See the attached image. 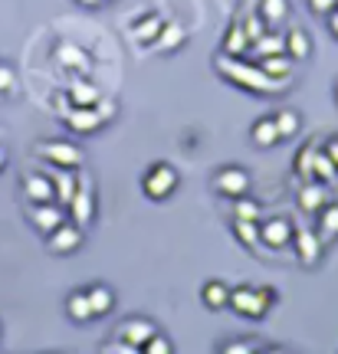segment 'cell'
Instances as JSON below:
<instances>
[{
    "mask_svg": "<svg viewBox=\"0 0 338 354\" xmlns=\"http://www.w3.org/2000/svg\"><path fill=\"white\" fill-rule=\"evenodd\" d=\"M213 69H217L220 76H226L230 82H237L240 88H250V92H256V95H273V92H279V88L289 86V79L266 76L256 63H243V59H237V56H226V53L213 59Z\"/></svg>",
    "mask_w": 338,
    "mask_h": 354,
    "instance_id": "1",
    "label": "cell"
},
{
    "mask_svg": "<svg viewBox=\"0 0 338 354\" xmlns=\"http://www.w3.org/2000/svg\"><path fill=\"white\" fill-rule=\"evenodd\" d=\"M273 289L263 286V289H253V286H240V289H230V308L240 312L243 318H263L273 305Z\"/></svg>",
    "mask_w": 338,
    "mask_h": 354,
    "instance_id": "2",
    "label": "cell"
},
{
    "mask_svg": "<svg viewBox=\"0 0 338 354\" xmlns=\"http://www.w3.org/2000/svg\"><path fill=\"white\" fill-rule=\"evenodd\" d=\"M175 187H177V171L171 165H164V161L151 165L148 171H145V177H141V190H145V197H151V201L171 197Z\"/></svg>",
    "mask_w": 338,
    "mask_h": 354,
    "instance_id": "3",
    "label": "cell"
},
{
    "mask_svg": "<svg viewBox=\"0 0 338 354\" xmlns=\"http://www.w3.org/2000/svg\"><path fill=\"white\" fill-rule=\"evenodd\" d=\"M79 180H75V194L73 201H69V220H73L75 227H86V223H92V216H96V187H92V180H89L86 174H75Z\"/></svg>",
    "mask_w": 338,
    "mask_h": 354,
    "instance_id": "4",
    "label": "cell"
},
{
    "mask_svg": "<svg viewBox=\"0 0 338 354\" xmlns=\"http://www.w3.org/2000/svg\"><path fill=\"white\" fill-rule=\"evenodd\" d=\"M37 154L43 161H50L53 167H82V148H75L69 141H39L37 145Z\"/></svg>",
    "mask_w": 338,
    "mask_h": 354,
    "instance_id": "5",
    "label": "cell"
},
{
    "mask_svg": "<svg viewBox=\"0 0 338 354\" xmlns=\"http://www.w3.org/2000/svg\"><path fill=\"white\" fill-rule=\"evenodd\" d=\"M211 187L220 194V197H240V194H247L250 190V174L243 171V167H237V165H226V167H220L217 174H213V180H211Z\"/></svg>",
    "mask_w": 338,
    "mask_h": 354,
    "instance_id": "6",
    "label": "cell"
},
{
    "mask_svg": "<svg viewBox=\"0 0 338 354\" xmlns=\"http://www.w3.org/2000/svg\"><path fill=\"white\" fill-rule=\"evenodd\" d=\"M53 59H56V66L66 69V73H89V66H92L89 53L79 50L75 43H69V39H60V43L53 46Z\"/></svg>",
    "mask_w": 338,
    "mask_h": 354,
    "instance_id": "7",
    "label": "cell"
},
{
    "mask_svg": "<svg viewBox=\"0 0 338 354\" xmlns=\"http://www.w3.org/2000/svg\"><path fill=\"white\" fill-rule=\"evenodd\" d=\"M46 246H50L53 253H60V256L75 253V250L82 246V227H75L73 220H63L53 233H46Z\"/></svg>",
    "mask_w": 338,
    "mask_h": 354,
    "instance_id": "8",
    "label": "cell"
},
{
    "mask_svg": "<svg viewBox=\"0 0 338 354\" xmlns=\"http://www.w3.org/2000/svg\"><path fill=\"white\" fill-rule=\"evenodd\" d=\"M30 223H33V227H37V233H43V236H46V233H53V230L60 227V223H63L66 220V207H60V203H30Z\"/></svg>",
    "mask_w": 338,
    "mask_h": 354,
    "instance_id": "9",
    "label": "cell"
},
{
    "mask_svg": "<svg viewBox=\"0 0 338 354\" xmlns=\"http://www.w3.org/2000/svg\"><path fill=\"white\" fill-rule=\"evenodd\" d=\"M66 125L73 128V131H79V135H89V131H99L105 122L99 118V112H96V105H73L66 115H60Z\"/></svg>",
    "mask_w": 338,
    "mask_h": 354,
    "instance_id": "10",
    "label": "cell"
},
{
    "mask_svg": "<svg viewBox=\"0 0 338 354\" xmlns=\"http://www.w3.org/2000/svg\"><path fill=\"white\" fill-rule=\"evenodd\" d=\"M292 246H296V256H299L302 266H315L322 259V240L309 233V230H292Z\"/></svg>",
    "mask_w": 338,
    "mask_h": 354,
    "instance_id": "11",
    "label": "cell"
},
{
    "mask_svg": "<svg viewBox=\"0 0 338 354\" xmlns=\"http://www.w3.org/2000/svg\"><path fill=\"white\" fill-rule=\"evenodd\" d=\"M289 240H292V223H289L286 216L266 220L263 227H260V243L269 246V250H283V246H289Z\"/></svg>",
    "mask_w": 338,
    "mask_h": 354,
    "instance_id": "12",
    "label": "cell"
},
{
    "mask_svg": "<svg viewBox=\"0 0 338 354\" xmlns=\"http://www.w3.org/2000/svg\"><path fill=\"white\" fill-rule=\"evenodd\" d=\"M184 43H188V30H184V24H177V20H164L151 46H158L161 53H175V50H181Z\"/></svg>",
    "mask_w": 338,
    "mask_h": 354,
    "instance_id": "13",
    "label": "cell"
},
{
    "mask_svg": "<svg viewBox=\"0 0 338 354\" xmlns=\"http://www.w3.org/2000/svg\"><path fill=\"white\" fill-rule=\"evenodd\" d=\"M24 197L30 203H50V201H56L50 174H26L24 177Z\"/></svg>",
    "mask_w": 338,
    "mask_h": 354,
    "instance_id": "14",
    "label": "cell"
},
{
    "mask_svg": "<svg viewBox=\"0 0 338 354\" xmlns=\"http://www.w3.org/2000/svg\"><path fill=\"white\" fill-rule=\"evenodd\" d=\"M154 331H158V328H154V322H151V318H128L125 325L118 328V338H122V342H128V344H135L138 351H141V344L148 342Z\"/></svg>",
    "mask_w": 338,
    "mask_h": 354,
    "instance_id": "15",
    "label": "cell"
},
{
    "mask_svg": "<svg viewBox=\"0 0 338 354\" xmlns=\"http://www.w3.org/2000/svg\"><path fill=\"white\" fill-rule=\"evenodd\" d=\"M50 180H53V194H56V203L60 207H69V201H73V194H75V171L73 167H56L50 174Z\"/></svg>",
    "mask_w": 338,
    "mask_h": 354,
    "instance_id": "16",
    "label": "cell"
},
{
    "mask_svg": "<svg viewBox=\"0 0 338 354\" xmlns=\"http://www.w3.org/2000/svg\"><path fill=\"white\" fill-rule=\"evenodd\" d=\"M299 210H305V214H319L322 207L328 203V194H326V187L322 184H315V180H305L299 187Z\"/></svg>",
    "mask_w": 338,
    "mask_h": 354,
    "instance_id": "17",
    "label": "cell"
},
{
    "mask_svg": "<svg viewBox=\"0 0 338 354\" xmlns=\"http://www.w3.org/2000/svg\"><path fill=\"white\" fill-rule=\"evenodd\" d=\"M256 66L273 79H292V66H296V59H292L289 53H273V56H260Z\"/></svg>",
    "mask_w": 338,
    "mask_h": 354,
    "instance_id": "18",
    "label": "cell"
},
{
    "mask_svg": "<svg viewBox=\"0 0 338 354\" xmlns=\"http://www.w3.org/2000/svg\"><path fill=\"white\" fill-rule=\"evenodd\" d=\"M161 24H164L161 13H145V17H138L135 24H132V37H135V43L151 46L154 37H158V30H161Z\"/></svg>",
    "mask_w": 338,
    "mask_h": 354,
    "instance_id": "19",
    "label": "cell"
},
{
    "mask_svg": "<svg viewBox=\"0 0 338 354\" xmlns=\"http://www.w3.org/2000/svg\"><path fill=\"white\" fill-rule=\"evenodd\" d=\"M86 299H89V308H92V318L109 315L115 308V292L109 289V286H92V289H86Z\"/></svg>",
    "mask_w": 338,
    "mask_h": 354,
    "instance_id": "20",
    "label": "cell"
},
{
    "mask_svg": "<svg viewBox=\"0 0 338 354\" xmlns=\"http://www.w3.org/2000/svg\"><path fill=\"white\" fill-rule=\"evenodd\" d=\"M322 243H332L338 240V203H332V207H322L319 210V233H315Z\"/></svg>",
    "mask_w": 338,
    "mask_h": 354,
    "instance_id": "21",
    "label": "cell"
},
{
    "mask_svg": "<svg viewBox=\"0 0 338 354\" xmlns=\"http://www.w3.org/2000/svg\"><path fill=\"white\" fill-rule=\"evenodd\" d=\"M201 299L207 308H226V302H230V289H226L220 279H211V282H204V289H201Z\"/></svg>",
    "mask_w": 338,
    "mask_h": 354,
    "instance_id": "22",
    "label": "cell"
},
{
    "mask_svg": "<svg viewBox=\"0 0 338 354\" xmlns=\"http://www.w3.org/2000/svg\"><path fill=\"white\" fill-rule=\"evenodd\" d=\"M102 99V92L96 82H89V79H75L73 86H69V102L73 105H96Z\"/></svg>",
    "mask_w": 338,
    "mask_h": 354,
    "instance_id": "23",
    "label": "cell"
},
{
    "mask_svg": "<svg viewBox=\"0 0 338 354\" xmlns=\"http://www.w3.org/2000/svg\"><path fill=\"white\" fill-rule=\"evenodd\" d=\"M250 138L256 148H273V145H279V131H276V122L273 118H260L256 125L250 128Z\"/></svg>",
    "mask_w": 338,
    "mask_h": 354,
    "instance_id": "24",
    "label": "cell"
},
{
    "mask_svg": "<svg viewBox=\"0 0 338 354\" xmlns=\"http://www.w3.org/2000/svg\"><path fill=\"white\" fill-rule=\"evenodd\" d=\"M250 46H253V56H256V59H260V56H273V53H286V37L266 30L263 37H256Z\"/></svg>",
    "mask_w": 338,
    "mask_h": 354,
    "instance_id": "25",
    "label": "cell"
},
{
    "mask_svg": "<svg viewBox=\"0 0 338 354\" xmlns=\"http://www.w3.org/2000/svg\"><path fill=\"white\" fill-rule=\"evenodd\" d=\"M247 50H250V37H247L243 24H230V30L224 37V53L226 56H243Z\"/></svg>",
    "mask_w": 338,
    "mask_h": 354,
    "instance_id": "26",
    "label": "cell"
},
{
    "mask_svg": "<svg viewBox=\"0 0 338 354\" xmlns=\"http://www.w3.org/2000/svg\"><path fill=\"white\" fill-rule=\"evenodd\" d=\"M286 53L292 56V59H305V56L312 53V39H309V33L299 30V26H292V30L286 33Z\"/></svg>",
    "mask_w": 338,
    "mask_h": 354,
    "instance_id": "27",
    "label": "cell"
},
{
    "mask_svg": "<svg viewBox=\"0 0 338 354\" xmlns=\"http://www.w3.org/2000/svg\"><path fill=\"white\" fill-rule=\"evenodd\" d=\"M312 180H319V184H335L338 180V167L332 165V158H328L322 148H319L312 158Z\"/></svg>",
    "mask_w": 338,
    "mask_h": 354,
    "instance_id": "28",
    "label": "cell"
},
{
    "mask_svg": "<svg viewBox=\"0 0 338 354\" xmlns=\"http://www.w3.org/2000/svg\"><path fill=\"white\" fill-rule=\"evenodd\" d=\"M66 315L73 318V322H89V318H92V308H89L86 289L69 292V299H66Z\"/></svg>",
    "mask_w": 338,
    "mask_h": 354,
    "instance_id": "29",
    "label": "cell"
},
{
    "mask_svg": "<svg viewBox=\"0 0 338 354\" xmlns=\"http://www.w3.org/2000/svg\"><path fill=\"white\" fill-rule=\"evenodd\" d=\"M260 17L266 20V26H279L289 17V3L286 0H263L260 3Z\"/></svg>",
    "mask_w": 338,
    "mask_h": 354,
    "instance_id": "30",
    "label": "cell"
},
{
    "mask_svg": "<svg viewBox=\"0 0 338 354\" xmlns=\"http://www.w3.org/2000/svg\"><path fill=\"white\" fill-rule=\"evenodd\" d=\"M315 151H319V141H309L305 148L296 151V174H299L302 180H312V158H315Z\"/></svg>",
    "mask_w": 338,
    "mask_h": 354,
    "instance_id": "31",
    "label": "cell"
},
{
    "mask_svg": "<svg viewBox=\"0 0 338 354\" xmlns=\"http://www.w3.org/2000/svg\"><path fill=\"white\" fill-rule=\"evenodd\" d=\"M273 122H276L279 138H292L299 131V115L292 112V109H279V115H273Z\"/></svg>",
    "mask_w": 338,
    "mask_h": 354,
    "instance_id": "32",
    "label": "cell"
},
{
    "mask_svg": "<svg viewBox=\"0 0 338 354\" xmlns=\"http://www.w3.org/2000/svg\"><path fill=\"white\" fill-rule=\"evenodd\" d=\"M233 233H237V240L243 243V246H256V243H260L256 220H233Z\"/></svg>",
    "mask_w": 338,
    "mask_h": 354,
    "instance_id": "33",
    "label": "cell"
},
{
    "mask_svg": "<svg viewBox=\"0 0 338 354\" xmlns=\"http://www.w3.org/2000/svg\"><path fill=\"white\" fill-rule=\"evenodd\" d=\"M233 214H237V220H260V214H263V210H260V203L256 201H250V197H247V194H240V197H233Z\"/></svg>",
    "mask_w": 338,
    "mask_h": 354,
    "instance_id": "34",
    "label": "cell"
},
{
    "mask_svg": "<svg viewBox=\"0 0 338 354\" xmlns=\"http://www.w3.org/2000/svg\"><path fill=\"white\" fill-rule=\"evenodd\" d=\"M141 351H148V354H171V351H175V348H171V342L164 338L161 331H154V335H151L148 342L141 344Z\"/></svg>",
    "mask_w": 338,
    "mask_h": 354,
    "instance_id": "35",
    "label": "cell"
},
{
    "mask_svg": "<svg viewBox=\"0 0 338 354\" xmlns=\"http://www.w3.org/2000/svg\"><path fill=\"white\" fill-rule=\"evenodd\" d=\"M243 30H247V37H250V43H253L256 37H263L266 33V20L260 17V13H250V17L243 20Z\"/></svg>",
    "mask_w": 338,
    "mask_h": 354,
    "instance_id": "36",
    "label": "cell"
},
{
    "mask_svg": "<svg viewBox=\"0 0 338 354\" xmlns=\"http://www.w3.org/2000/svg\"><path fill=\"white\" fill-rule=\"evenodd\" d=\"M13 86H17V73H13L7 63H0V95L13 92Z\"/></svg>",
    "mask_w": 338,
    "mask_h": 354,
    "instance_id": "37",
    "label": "cell"
},
{
    "mask_svg": "<svg viewBox=\"0 0 338 354\" xmlns=\"http://www.w3.org/2000/svg\"><path fill=\"white\" fill-rule=\"evenodd\" d=\"M96 112H99V118H102V122H105V125H109V122H112V118H115V102H109V99H99V102H96Z\"/></svg>",
    "mask_w": 338,
    "mask_h": 354,
    "instance_id": "38",
    "label": "cell"
},
{
    "mask_svg": "<svg viewBox=\"0 0 338 354\" xmlns=\"http://www.w3.org/2000/svg\"><path fill=\"white\" fill-rule=\"evenodd\" d=\"M224 351L226 354H253L256 351V342H230V344H224Z\"/></svg>",
    "mask_w": 338,
    "mask_h": 354,
    "instance_id": "39",
    "label": "cell"
},
{
    "mask_svg": "<svg viewBox=\"0 0 338 354\" xmlns=\"http://www.w3.org/2000/svg\"><path fill=\"white\" fill-rule=\"evenodd\" d=\"M118 351H125V354H135L138 348H135V344H128V342H122V338H118V344H105V354H118Z\"/></svg>",
    "mask_w": 338,
    "mask_h": 354,
    "instance_id": "40",
    "label": "cell"
},
{
    "mask_svg": "<svg viewBox=\"0 0 338 354\" xmlns=\"http://www.w3.org/2000/svg\"><path fill=\"white\" fill-rule=\"evenodd\" d=\"M53 109H56V115H66L73 109V102H69V95H56V99H53Z\"/></svg>",
    "mask_w": 338,
    "mask_h": 354,
    "instance_id": "41",
    "label": "cell"
},
{
    "mask_svg": "<svg viewBox=\"0 0 338 354\" xmlns=\"http://www.w3.org/2000/svg\"><path fill=\"white\" fill-rule=\"evenodd\" d=\"M309 7H312L315 13H322V17H326V13L335 7V0H309Z\"/></svg>",
    "mask_w": 338,
    "mask_h": 354,
    "instance_id": "42",
    "label": "cell"
},
{
    "mask_svg": "<svg viewBox=\"0 0 338 354\" xmlns=\"http://www.w3.org/2000/svg\"><path fill=\"white\" fill-rule=\"evenodd\" d=\"M322 151H326L328 158H332V165L338 167V138H328V141H326V148H322Z\"/></svg>",
    "mask_w": 338,
    "mask_h": 354,
    "instance_id": "43",
    "label": "cell"
},
{
    "mask_svg": "<svg viewBox=\"0 0 338 354\" xmlns=\"http://www.w3.org/2000/svg\"><path fill=\"white\" fill-rule=\"evenodd\" d=\"M326 17H328V30H332V37L338 39V3H335V7H332V10L326 13Z\"/></svg>",
    "mask_w": 338,
    "mask_h": 354,
    "instance_id": "44",
    "label": "cell"
},
{
    "mask_svg": "<svg viewBox=\"0 0 338 354\" xmlns=\"http://www.w3.org/2000/svg\"><path fill=\"white\" fill-rule=\"evenodd\" d=\"M75 3H82V7H102L105 0H75Z\"/></svg>",
    "mask_w": 338,
    "mask_h": 354,
    "instance_id": "45",
    "label": "cell"
},
{
    "mask_svg": "<svg viewBox=\"0 0 338 354\" xmlns=\"http://www.w3.org/2000/svg\"><path fill=\"white\" fill-rule=\"evenodd\" d=\"M3 167H7V151L0 148V171H3Z\"/></svg>",
    "mask_w": 338,
    "mask_h": 354,
    "instance_id": "46",
    "label": "cell"
},
{
    "mask_svg": "<svg viewBox=\"0 0 338 354\" xmlns=\"http://www.w3.org/2000/svg\"><path fill=\"white\" fill-rule=\"evenodd\" d=\"M335 99H338V86H335Z\"/></svg>",
    "mask_w": 338,
    "mask_h": 354,
    "instance_id": "47",
    "label": "cell"
},
{
    "mask_svg": "<svg viewBox=\"0 0 338 354\" xmlns=\"http://www.w3.org/2000/svg\"><path fill=\"white\" fill-rule=\"evenodd\" d=\"M335 3H338V0H335Z\"/></svg>",
    "mask_w": 338,
    "mask_h": 354,
    "instance_id": "48",
    "label": "cell"
}]
</instances>
